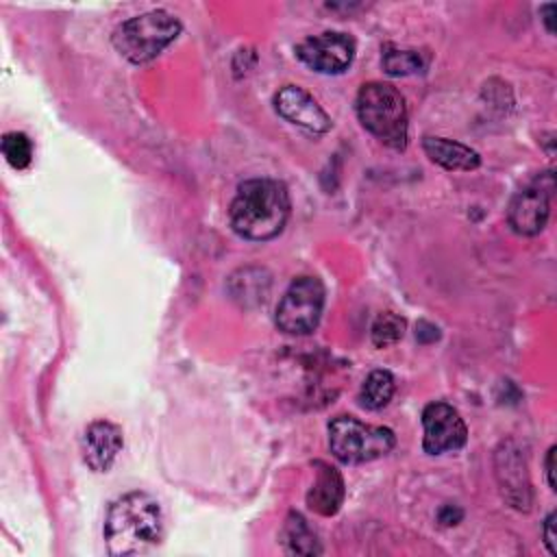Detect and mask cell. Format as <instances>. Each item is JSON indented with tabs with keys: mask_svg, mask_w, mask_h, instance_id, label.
<instances>
[{
	"mask_svg": "<svg viewBox=\"0 0 557 557\" xmlns=\"http://www.w3.org/2000/svg\"><path fill=\"white\" fill-rule=\"evenodd\" d=\"M292 200L287 187L276 178H248L239 183L228 209L233 231L250 242L276 237L289 218Z\"/></svg>",
	"mask_w": 557,
	"mask_h": 557,
	"instance_id": "6da1fadb",
	"label": "cell"
},
{
	"mask_svg": "<svg viewBox=\"0 0 557 557\" xmlns=\"http://www.w3.org/2000/svg\"><path fill=\"white\" fill-rule=\"evenodd\" d=\"M324 309V285L315 276H298L283 294L274 322L287 335L311 333Z\"/></svg>",
	"mask_w": 557,
	"mask_h": 557,
	"instance_id": "8992f818",
	"label": "cell"
},
{
	"mask_svg": "<svg viewBox=\"0 0 557 557\" xmlns=\"http://www.w3.org/2000/svg\"><path fill=\"white\" fill-rule=\"evenodd\" d=\"M281 544L289 555H320L322 546L307 520L298 511H289L281 529Z\"/></svg>",
	"mask_w": 557,
	"mask_h": 557,
	"instance_id": "2e32d148",
	"label": "cell"
},
{
	"mask_svg": "<svg viewBox=\"0 0 557 557\" xmlns=\"http://www.w3.org/2000/svg\"><path fill=\"white\" fill-rule=\"evenodd\" d=\"M555 446L548 448L546 453V481H548V487L555 492L557 490V483H555Z\"/></svg>",
	"mask_w": 557,
	"mask_h": 557,
	"instance_id": "603a6c76",
	"label": "cell"
},
{
	"mask_svg": "<svg viewBox=\"0 0 557 557\" xmlns=\"http://www.w3.org/2000/svg\"><path fill=\"white\" fill-rule=\"evenodd\" d=\"M274 109L283 120L309 133L322 135L331 128V117L326 115V111L318 104V100L309 91H305L298 85L281 87L274 94Z\"/></svg>",
	"mask_w": 557,
	"mask_h": 557,
	"instance_id": "30bf717a",
	"label": "cell"
},
{
	"mask_svg": "<svg viewBox=\"0 0 557 557\" xmlns=\"http://www.w3.org/2000/svg\"><path fill=\"white\" fill-rule=\"evenodd\" d=\"M315 481L307 492V505L320 516H333L344 503V479L339 470L326 461H313Z\"/></svg>",
	"mask_w": 557,
	"mask_h": 557,
	"instance_id": "4fadbf2b",
	"label": "cell"
},
{
	"mask_svg": "<svg viewBox=\"0 0 557 557\" xmlns=\"http://www.w3.org/2000/svg\"><path fill=\"white\" fill-rule=\"evenodd\" d=\"M2 154L11 168H15V170L28 168L33 161V144H30L28 135L17 133V131L7 133L2 137Z\"/></svg>",
	"mask_w": 557,
	"mask_h": 557,
	"instance_id": "ffe728a7",
	"label": "cell"
},
{
	"mask_svg": "<svg viewBox=\"0 0 557 557\" xmlns=\"http://www.w3.org/2000/svg\"><path fill=\"white\" fill-rule=\"evenodd\" d=\"M422 150L426 152V157L442 165L444 170H457V172H470L476 170L481 165V157L476 150H472L466 144L446 139V137H433L426 135L422 139Z\"/></svg>",
	"mask_w": 557,
	"mask_h": 557,
	"instance_id": "5bb4252c",
	"label": "cell"
},
{
	"mask_svg": "<svg viewBox=\"0 0 557 557\" xmlns=\"http://www.w3.org/2000/svg\"><path fill=\"white\" fill-rule=\"evenodd\" d=\"M553 9H555L553 4H544V7H542V13H544V22H546V30H548V33H553V26H550V20H553Z\"/></svg>",
	"mask_w": 557,
	"mask_h": 557,
	"instance_id": "cb8c5ba5",
	"label": "cell"
},
{
	"mask_svg": "<svg viewBox=\"0 0 557 557\" xmlns=\"http://www.w3.org/2000/svg\"><path fill=\"white\" fill-rule=\"evenodd\" d=\"M461 518H463V511H461L457 505H444V507L440 509V513H437V520H440L442 524H446V527L457 524Z\"/></svg>",
	"mask_w": 557,
	"mask_h": 557,
	"instance_id": "7402d4cb",
	"label": "cell"
},
{
	"mask_svg": "<svg viewBox=\"0 0 557 557\" xmlns=\"http://www.w3.org/2000/svg\"><path fill=\"white\" fill-rule=\"evenodd\" d=\"M405 318L387 311V313H381L374 322H372V329H370V339L376 348H387L392 344H396L403 335H405Z\"/></svg>",
	"mask_w": 557,
	"mask_h": 557,
	"instance_id": "d6986e66",
	"label": "cell"
},
{
	"mask_svg": "<svg viewBox=\"0 0 557 557\" xmlns=\"http://www.w3.org/2000/svg\"><path fill=\"white\" fill-rule=\"evenodd\" d=\"M296 57L320 74H342L355 59V41L339 30H324L311 35L296 46Z\"/></svg>",
	"mask_w": 557,
	"mask_h": 557,
	"instance_id": "ba28073f",
	"label": "cell"
},
{
	"mask_svg": "<svg viewBox=\"0 0 557 557\" xmlns=\"http://www.w3.org/2000/svg\"><path fill=\"white\" fill-rule=\"evenodd\" d=\"M361 126L394 150H405L409 135V115L403 94L381 81L361 85L355 100Z\"/></svg>",
	"mask_w": 557,
	"mask_h": 557,
	"instance_id": "3957f363",
	"label": "cell"
},
{
	"mask_svg": "<svg viewBox=\"0 0 557 557\" xmlns=\"http://www.w3.org/2000/svg\"><path fill=\"white\" fill-rule=\"evenodd\" d=\"M422 448L429 455H442L448 450H459L468 440V429L459 411L442 400L429 403L422 411Z\"/></svg>",
	"mask_w": 557,
	"mask_h": 557,
	"instance_id": "9c48e42d",
	"label": "cell"
},
{
	"mask_svg": "<svg viewBox=\"0 0 557 557\" xmlns=\"http://www.w3.org/2000/svg\"><path fill=\"white\" fill-rule=\"evenodd\" d=\"M394 389H396V383H394L392 372L372 370L359 389V403H361V407H366L370 411L383 409L392 400Z\"/></svg>",
	"mask_w": 557,
	"mask_h": 557,
	"instance_id": "e0dca14e",
	"label": "cell"
},
{
	"mask_svg": "<svg viewBox=\"0 0 557 557\" xmlns=\"http://www.w3.org/2000/svg\"><path fill=\"white\" fill-rule=\"evenodd\" d=\"M122 431L109 420L91 422L81 437V453L94 472H107L122 450Z\"/></svg>",
	"mask_w": 557,
	"mask_h": 557,
	"instance_id": "7c38bea8",
	"label": "cell"
},
{
	"mask_svg": "<svg viewBox=\"0 0 557 557\" xmlns=\"http://www.w3.org/2000/svg\"><path fill=\"white\" fill-rule=\"evenodd\" d=\"M494 463H496V479H498L505 500L520 511H529L531 483H529L527 463H524V457L520 455V450L513 448L511 442L500 444V448L496 450Z\"/></svg>",
	"mask_w": 557,
	"mask_h": 557,
	"instance_id": "8fae6325",
	"label": "cell"
},
{
	"mask_svg": "<svg viewBox=\"0 0 557 557\" xmlns=\"http://www.w3.org/2000/svg\"><path fill=\"white\" fill-rule=\"evenodd\" d=\"M178 33L181 22L163 9H154L115 26L111 41L126 61L141 65L159 57L178 37Z\"/></svg>",
	"mask_w": 557,
	"mask_h": 557,
	"instance_id": "277c9868",
	"label": "cell"
},
{
	"mask_svg": "<svg viewBox=\"0 0 557 557\" xmlns=\"http://www.w3.org/2000/svg\"><path fill=\"white\" fill-rule=\"evenodd\" d=\"M555 181L550 172L537 174L522 189H518L507 207V222L518 235H537L544 231L550 215V198H553Z\"/></svg>",
	"mask_w": 557,
	"mask_h": 557,
	"instance_id": "52a82bcc",
	"label": "cell"
},
{
	"mask_svg": "<svg viewBox=\"0 0 557 557\" xmlns=\"http://www.w3.org/2000/svg\"><path fill=\"white\" fill-rule=\"evenodd\" d=\"M161 540L163 513L150 494L128 492L109 505L104 518V542L111 555H141Z\"/></svg>",
	"mask_w": 557,
	"mask_h": 557,
	"instance_id": "7a4b0ae2",
	"label": "cell"
},
{
	"mask_svg": "<svg viewBox=\"0 0 557 557\" xmlns=\"http://www.w3.org/2000/svg\"><path fill=\"white\" fill-rule=\"evenodd\" d=\"M329 446L342 463H366L387 455L396 435L387 426H372L355 416H335L329 422Z\"/></svg>",
	"mask_w": 557,
	"mask_h": 557,
	"instance_id": "5b68a950",
	"label": "cell"
},
{
	"mask_svg": "<svg viewBox=\"0 0 557 557\" xmlns=\"http://www.w3.org/2000/svg\"><path fill=\"white\" fill-rule=\"evenodd\" d=\"M424 59L418 50H400L394 46H387L383 52V70L389 76H409L420 70H424Z\"/></svg>",
	"mask_w": 557,
	"mask_h": 557,
	"instance_id": "ac0fdd59",
	"label": "cell"
},
{
	"mask_svg": "<svg viewBox=\"0 0 557 557\" xmlns=\"http://www.w3.org/2000/svg\"><path fill=\"white\" fill-rule=\"evenodd\" d=\"M544 544L550 555H557V540H555V511H550L544 520Z\"/></svg>",
	"mask_w": 557,
	"mask_h": 557,
	"instance_id": "44dd1931",
	"label": "cell"
},
{
	"mask_svg": "<svg viewBox=\"0 0 557 557\" xmlns=\"http://www.w3.org/2000/svg\"><path fill=\"white\" fill-rule=\"evenodd\" d=\"M270 274L263 268H239L228 278V294L242 307H257L268 298Z\"/></svg>",
	"mask_w": 557,
	"mask_h": 557,
	"instance_id": "9a60e30c",
	"label": "cell"
}]
</instances>
